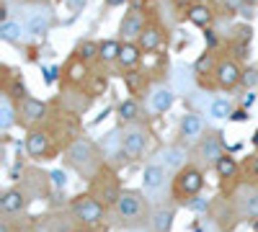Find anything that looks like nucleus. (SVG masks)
Listing matches in <instances>:
<instances>
[{
	"instance_id": "37",
	"label": "nucleus",
	"mask_w": 258,
	"mask_h": 232,
	"mask_svg": "<svg viewBox=\"0 0 258 232\" xmlns=\"http://www.w3.org/2000/svg\"><path fill=\"white\" fill-rule=\"evenodd\" d=\"M240 83H243V86H255V83H258V72L255 70H245Z\"/></svg>"
},
{
	"instance_id": "7",
	"label": "nucleus",
	"mask_w": 258,
	"mask_h": 232,
	"mask_svg": "<svg viewBox=\"0 0 258 232\" xmlns=\"http://www.w3.org/2000/svg\"><path fill=\"white\" fill-rule=\"evenodd\" d=\"M235 212H238L240 222L245 219H258V186H250V183H243L232 191L230 196Z\"/></svg>"
},
{
	"instance_id": "27",
	"label": "nucleus",
	"mask_w": 258,
	"mask_h": 232,
	"mask_svg": "<svg viewBox=\"0 0 258 232\" xmlns=\"http://www.w3.org/2000/svg\"><path fill=\"white\" fill-rule=\"evenodd\" d=\"M140 44H132V41H124L121 44V52H119V62L124 67H135L137 59H140Z\"/></svg>"
},
{
	"instance_id": "13",
	"label": "nucleus",
	"mask_w": 258,
	"mask_h": 232,
	"mask_svg": "<svg viewBox=\"0 0 258 232\" xmlns=\"http://www.w3.org/2000/svg\"><path fill=\"white\" fill-rule=\"evenodd\" d=\"M204 134H207V121L202 119V114H197V111L183 114L181 126H178V137H181L186 144H197Z\"/></svg>"
},
{
	"instance_id": "1",
	"label": "nucleus",
	"mask_w": 258,
	"mask_h": 232,
	"mask_svg": "<svg viewBox=\"0 0 258 232\" xmlns=\"http://www.w3.org/2000/svg\"><path fill=\"white\" fill-rule=\"evenodd\" d=\"M64 160H68L70 168H75V171L85 178L91 181L98 176V171L106 165L103 163V155L96 150V144L88 139V137H78L70 142V147L64 150Z\"/></svg>"
},
{
	"instance_id": "34",
	"label": "nucleus",
	"mask_w": 258,
	"mask_h": 232,
	"mask_svg": "<svg viewBox=\"0 0 258 232\" xmlns=\"http://www.w3.org/2000/svg\"><path fill=\"white\" fill-rule=\"evenodd\" d=\"M68 78H70L73 83H80V80L85 78V62H83V59H75V62H73L70 70H68Z\"/></svg>"
},
{
	"instance_id": "46",
	"label": "nucleus",
	"mask_w": 258,
	"mask_h": 232,
	"mask_svg": "<svg viewBox=\"0 0 258 232\" xmlns=\"http://www.w3.org/2000/svg\"><path fill=\"white\" fill-rule=\"evenodd\" d=\"M109 3H111V6H116V3H124V0H109Z\"/></svg>"
},
{
	"instance_id": "10",
	"label": "nucleus",
	"mask_w": 258,
	"mask_h": 232,
	"mask_svg": "<svg viewBox=\"0 0 258 232\" xmlns=\"http://www.w3.org/2000/svg\"><path fill=\"white\" fill-rule=\"evenodd\" d=\"M24 24L29 29V36L41 39L52 29V8L49 6H26L24 8Z\"/></svg>"
},
{
	"instance_id": "31",
	"label": "nucleus",
	"mask_w": 258,
	"mask_h": 232,
	"mask_svg": "<svg viewBox=\"0 0 258 232\" xmlns=\"http://www.w3.org/2000/svg\"><path fill=\"white\" fill-rule=\"evenodd\" d=\"M98 49H101V44H96V41H91V39H85L83 44L78 47V59L91 62L93 57H98Z\"/></svg>"
},
{
	"instance_id": "21",
	"label": "nucleus",
	"mask_w": 258,
	"mask_h": 232,
	"mask_svg": "<svg viewBox=\"0 0 258 232\" xmlns=\"http://www.w3.org/2000/svg\"><path fill=\"white\" fill-rule=\"evenodd\" d=\"M18 114L24 116V121H26V124L41 121V119L47 116V103H41V101H36V98L26 96L24 101H21V109H18Z\"/></svg>"
},
{
	"instance_id": "2",
	"label": "nucleus",
	"mask_w": 258,
	"mask_h": 232,
	"mask_svg": "<svg viewBox=\"0 0 258 232\" xmlns=\"http://www.w3.org/2000/svg\"><path fill=\"white\" fill-rule=\"evenodd\" d=\"M114 212V219L126 229V227H142L145 222H150V199L140 191H132V188H126L121 191L116 206L111 209Z\"/></svg>"
},
{
	"instance_id": "39",
	"label": "nucleus",
	"mask_w": 258,
	"mask_h": 232,
	"mask_svg": "<svg viewBox=\"0 0 258 232\" xmlns=\"http://www.w3.org/2000/svg\"><path fill=\"white\" fill-rule=\"evenodd\" d=\"M232 121H245L248 119V109H238V111H232V116H230Z\"/></svg>"
},
{
	"instance_id": "22",
	"label": "nucleus",
	"mask_w": 258,
	"mask_h": 232,
	"mask_svg": "<svg viewBox=\"0 0 258 232\" xmlns=\"http://www.w3.org/2000/svg\"><path fill=\"white\" fill-rule=\"evenodd\" d=\"M26 34H29V29L21 21H3L0 24V39L8 41V44H24Z\"/></svg>"
},
{
	"instance_id": "25",
	"label": "nucleus",
	"mask_w": 258,
	"mask_h": 232,
	"mask_svg": "<svg viewBox=\"0 0 258 232\" xmlns=\"http://www.w3.org/2000/svg\"><path fill=\"white\" fill-rule=\"evenodd\" d=\"M116 114H119V119H121L124 124H135V121L140 119V103H137L135 98H126V101L119 103Z\"/></svg>"
},
{
	"instance_id": "3",
	"label": "nucleus",
	"mask_w": 258,
	"mask_h": 232,
	"mask_svg": "<svg viewBox=\"0 0 258 232\" xmlns=\"http://www.w3.org/2000/svg\"><path fill=\"white\" fill-rule=\"evenodd\" d=\"M204 188V171L197 163H188L183 171H178L173 176V186H170V194H173L176 204H188L194 196H199V191Z\"/></svg>"
},
{
	"instance_id": "19",
	"label": "nucleus",
	"mask_w": 258,
	"mask_h": 232,
	"mask_svg": "<svg viewBox=\"0 0 258 232\" xmlns=\"http://www.w3.org/2000/svg\"><path fill=\"white\" fill-rule=\"evenodd\" d=\"M240 80H243V72H240V67L235 65L232 59H222L217 65V83H220V88H235Z\"/></svg>"
},
{
	"instance_id": "23",
	"label": "nucleus",
	"mask_w": 258,
	"mask_h": 232,
	"mask_svg": "<svg viewBox=\"0 0 258 232\" xmlns=\"http://www.w3.org/2000/svg\"><path fill=\"white\" fill-rule=\"evenodd\" d=\"M13 96L11 93H6L3 91V96H0V129H3V132H8L11 129V126L18 121V111H16V106H13V101H11Z\"/></svg>"
},
{
	"instance_id": "24",
	"label": "nucleus",
	"mask_w": 258,
	"mask_h": 232,
	"mask_svg": "<svg viewBox=\"0 0 258 232\" xmlns=\"http://www.w3.org/2000/svg\"><path fill=\"white\" fill-rule=\"evenodd\" d=\"M160 39H163V34H160L158 26H145V31L137 39V44H140L142 52H155L160 47Z\"/></svg>"
},
{
	"instance_id": "11",
	"label": "nucleus",
	"mask_w": 258,
	"mask_h": 232,
	"mask_svg": "<svg viewBox=\"0 0 258 232\" xmlns=\"http://www.w3.org/2000/svg\"><path fill=\"white\" fill-rule=\"evenodd\" d=\"M101 155H103V163L109 168H119L129 160L126 150H124V139H121V132L114 129L109 132L103 139H101Z\"/></svg>"
},
{
	"instance_id": "36",
	"label": "nucleus",
	"mask_w": 258,
	"mask_h": 232,
	"mask_svg": "<svg viewBox=\"0 0 258 232\" xmlns=\"http://www.w3.org/2000/svg\"><path fill=\"white\" fill-rule=\"evenodd\" d=\"M245 171H248L253 178H258V152L248 158V163H245Z\"/></svg>"
},
{
	"instance_id": "43",
	"label": "nucleus",
	"mask_w": 258,
	"mask_h": 232,
	"mask_svg": "<svg viewBox=\"0 0 258 232\" xmlns=\"http://www.w3.org/2000/svg\"><path fill=\"white\" fill-rule=\"evenodd\" d=\"M0 232H13V227H11V222H8V219L0 222Z\"/></svg>"
},
{
	"instance_id": "12",
	"label": "nucleus",
	"mask_w": 258,
	"mask_h": 232,
	"mask_svg": "<svg viewBox=\"0 0 258 232\" xmlns=\"http://www.w3.org/2000/svg\"><path fill=\"white\" fill-rule=\"evenodd\" d=\"M155 163H160L168 173H178V171H183V168L188 165V147L168 144V147H163V150L158 152Z\"/></svg>"
},
{
	"instance_id": "5",
	"label": "nucleus",
	"mask_w": 258,
	"mask_h": 232,
	"mask_svg": "<svg viewBox=\"0 0 258 232\" xmlns=\"http://www.w3.org/2000/svg\"><path fill=\"white\" fill-rule=\"evenodd\" d=\"M70 214H73V219H75L83 229H88V227L103 224V219H106V206H103L98 199H93L91 194H85V196L73 199Z\"/></svg>"
},
{
	"instance_id": "8",
	"label": "nucleus",
	"mask_w": 258,
	"mask_h": 232,
	"mask_svg": "<svg viewBox=\"0 0 258 232\" xmlns=\"http://www.w3.org/2000/svg\"><path fill=\"white\" fill-rule=\"evenodd\" d=\"M121 139H124V150H126L129 160H140L142 155H147L150 142H153L150 132L145 129V126H140V124H129L126 129L121 132Z\"/></svg>"
},
{
	"instance_id": "48",
	"label": "nucleus",
	"mask_w": 258,
	"mask_h": 232,
	"mask_svg": "<svg viewBox=\"0 0 258 232\" xmlns=\"http://www.w3.org/2000/svg\"><path fill=\"white\" fill-rule=\"evenodd\" d=\"M18 232H31V229H18Z\"/></svg>"
},
{
	"instance_id": "15",
	"label": "nucleus",
	"mask_w": 258,
	"mask_h": 232,
	"mask_svg": "<svg viewBox=\"0 0 258 232\" xmlns=\"http://www.w3.org/2000/svg\"><path fill=\"white\" fill-rule=\"evenodd\" d=\"M173 101H176V91L173 88L170 86H155L153 91H150V96H147V109L153 114H165L170 106H173Z\"/></svg>"
},
{
	"instance_id": "47",
	"label": "nucleus",
	"mask_w": 258,
	"mask_h": 232,
	"mask_svg": "<svg viewBox=\"0 0 258 232\" xmlns=\"http://www.w3.org/2000/svg\"><path fill=\"white\" fill-rule=\"evenodd\" d=\"M245 3H248V6H253V3H258V0H245Z\"/></svg>"
},
{
	"instance_id": "38",
	"label": "nucleus",
	"mask_w": 258,
	"mask_h": 232,
	"mask_svg": "<svg viewBox=\"0 0 258 232\" xmlns=\"http://www.w3.org/2000/svg\"><path fill=\"white\" fill-rule=\"evenodd\" d=\"M64 3H68V8H70V11H83L88 0H64Z\"/></svg>"
},
{
	"instance_id": "4",
	"label": "nucleus",
	"mask_w": 258,
	"mask_h": 232,
	"mask_svg": "<svg viewBox=\"0 0 258 232\" xmlns=\"http://www.w3.org/2000/svg\"><path fill=\"white\" fill-rule=\"evenodd\" d=\"M88 183H91V191H88V194H91L93 199H98L106 209H114V206H116V201H119V196H121V188H119V181H116V176H114V168L103 165L101 171H98V176L91 178Z\"/></svg>"
},
{
	"instance_id": "33",
	"label": "nucleus",
	"mask_w": 258,
	"mask_h": 232,
	"mask_svg": "<svg viewBox=\"0 0 258 232\" xmlns=\"http://www.w3.org/2000/svg\"><path fill=\"white\" fill-rule=\"evenodd\" d=\"M191 212H197V214H207L209 209H212V204H209V199H202V196H194L188 204H186Z\"/></svg>"
},
{
	"instance_id": "45",
	"label": "nucleus",
	"mask_w": 258,
	"mask_h": 232,
	"mask_svg": "<svg viewBox=\"0 0 258 232\" xmlns=\"http://www.w3.org/2000/svg\"><path fill=\"white\" fill-rule=\"evenodd\" d=\"M253 147L258 150V129H255V134H253Z\"/></svg>"
},
{
	"instance_id": "29",
	"label": "nucleus",
	"mask_w": 258,
	"mask_h": 232,
	"mask_svg": "<svg viewBox=\"0 0 258 232\" xmlns=\"http://www.w3.org/2000/svg\"><path fill=\"white\" fill-rule=\"evenodd\" d=\"M214 171L220 173V178H235V173H238V160H235L232 155H222L220 158V163L214 165Z\"/></svg>"
},
{
	"instance_id": "26",
	"label": "nucleus",
	"mask_w": 258,
	"mask_h": 232,
	"mask_svg": "<svg viewBox=\"0 0 258 232\" xmlns=\"http://www.w3.org/2000/svg\"><path fill=\"white\" fill-rule=\"evenodd\" d=\"M209 116L217 119V121L230 119V116H232V101H230V98H214L212 106H209Z\"/></svg>"
},
{
	"instance_id": "30",
	"label": "nucleus",
	"mask_w": 258,
	"mask_h": 232,
	"mask_svg": "<svg viewBox=\"0 0 258 232\" xmlns=\"http://www.w3.org/2000/svg\"><path fill=\"white\" fill-rule=\"evenodd\" d=\"M119 52H121L119 41H116V39H106V41H101L98 57H101L103 62H114V59H119Z\"/></svg>"
},
{
	"instance_id": "32",
	"label": "nucleus",
	"mask_w": 258,
	"mask_h": 232,
	"mask_svg": "<svg viewBox=\"0 0 258 232\" xmlns=\"http://www.w3.org/2000/svg\"><path fill=\"white\" fill-rule=\"evenodd\" d=\"M197 232H222V227L217 224V219H214L212 214H204L197 222Z\"/></svg>"
},
{
	"instance_id": "20",
	"label": "nucleus",
	"mask_w": 258,
	"mask_h": 232,
	"mask_svg": "<svg viewBox=\"0 0 258 232\" xmlns=\"http://www.w3.org/2000/svg\"><path fill=\"white\" fill-rule=\"evenodd\" d=\"M142 31H145V18H142V13H140V11L124 13L121 26H119V34H121L124 39H140Z\"/></svg>"
},
{
	"instance_id": "28",
	"label": "nucleus",
	"mask_w": 258,
	"mask_h": 232,
	"mask_svg": "<svg viewBox=\"0 0 258 232\" xmlns=\"http://www.w3.org/2000/svg\"><path fill=\"white\" fill-rule=\"evenodd\" d=\"M186 16H188V21H191V24H197V26H204V29H207V26L212 24V11H209L207 6H191Z\"/></svg>"
},
{
	"instance_id": "14",
	"label": "nucleus",
	"mask_w": 258,
	"mask_h": 232,
	"mask_svg": "<svg viewBox=\"0 0 258 232\" xmlns=\"http://www.w3.org/2000/svg\"><path fill=\"white\" fill-rule=\"evenodd\" d=\"M26 150L34 160H49L54 155V147H52V137L41 129H34L29 132L26 137Z\"/></svg>"
},
{
	"instance_id": "16",
	"label": "nucleus",
	"mask_w": 258,
	"mask_h": 232,
	"mask_svg": "<svg viewBox=\"0 0 258 232\" xmlns=\"http://www.w3.org/2000/svg\"><path fill=\"white\" fill-rule=\"evenodd\" d=\"M29 204V194H26V188H6L3 196H0V209H3V214H18V212H24Z\"/></svg>"
},
{
	"instance_id": "42",
	"label": "nucleus",
	"mask_w": 258,
	"mask_h": 232,
	"mask_svg": "<svg viewBox=\"0 0 258 232\" xmlns=\"http://www.w3.org/2000/svg\"><path fill=\"white\" fill-rule=\"evenodd\" d=\"M207 44H209V47L217 44V36H214V31H207Z\"/></svg>"
},
{
	"instance_id": "17",
	"label": "nucleus",
	"mask_w": 258,
	"mask_h": 232,
	"mask_svg": "<svg viewBox=\"0 0 258 232\" xmlns=\"http://www.w3.org/2000/svg\"><path fill=\"white\" fill-rule=\"evenodd\" d=\"M170 88L176 91V96H191L194 93V70L186 65H176L173 75H170Z\"/></svg>"
},
{
	"instance_id": "18",
	"label": "nucleus",
	"mask_w": 258,
	"mask_h": 232,
	"mask_svg": "<svg viewBox=\"0 0 258 232\" xmlns=\"http://www.w3.org/2000/svg\"><path fill=\"white\" fill-rule=\"evenodd\" d=\"M173 219H176V209L158 204V206H153V214H150V229L153 232H170Z\"/></svg>"
},
{
	"instance_id": "9",
	"label": "nucleus",
	"mask_w": 258,
	"mask_h": 232,
	"mask_svg": "<svg viewBox=\"0 0 258 232\" xmlns=\"http://www.w3.org/2000/svg\"><path fill=\"white\" fill-rule=\"evenodd\" d=\"M220 137H222V134H209V132H207V137H202V139L197 142V150H194V155H197V165L202 168V171H209V168H214V165L220 163V158L225 155Z\"/></svg>"
},
{
	"instance_id": "6",
	"label": "nucleus",
	"mask_w": 258,
	"mask_h": 232,
	"mask_svg": "<svg viewBox=\"0 0 258 232\" xmlns=\"http://www.w3.org/2000/svg\"><path fill=\"white\" fill-rule=\"evenodd\" d=\"M165 188H168V171L160 163H147L142 171V194L150 199V204L158 206L165 199Z\"/></svg>"
},
{
	"instance_id": "41",
	"label": "nucleus",
	"mask_w": 258,
	"mask_h": 232,
	"mask_svg": "<svg viewBox=\"0 0 258 232\" xmlns=\"http://www.w3.org/2000/svg\"><path fill=\"white\" fill-rule=\"evenodd\" d=\"M121 232H153V229H150V227H126V229H121Z\"/></svg>"
},
{
	"instance_id": "49",
	"label": "nucleus",
	"mask_w": 258,
	"mask_h": 232,
	"mask_svg": "<svg viewBox=\"0 0 258 232\" xmlns=\"http://www.w3.org/2000/svg\"><path fill=\"white\" fill-rule=\"evenodd\" d=\"M3 3H6V0H3Z\"/></svg>"
},
{
	"instance_id": "44",
	"label": "nucleus",
	"mask_w": 258,
	"mask_h": 232,
	"mask_svg": "<svg viewBox=\"0 0 258 232\" xmlns=\"http://www.w3.org/2000/svg\"><path fill=\"white\" fill-rule=\"evenodd\" d=\"M54 78H57V70H54V67L47 70V83H54Z\"/></svg>"
},
{
	"instance_id": "40",
	"label": "nucleus",
	"mask_w": 258,
	"mask_h": 232,
	"mask_svg": "<svg viewBox=\"0 0 258 232\" xmlns=\"http://www.w3.org/2000/svg\"><path fill=\"white\" fill-rule=\"evenodd\" d=\"M253 101H255V96H253V93H248V96L243 98V109H250V106H253Z\"/></svg>"
},
{
	"instance_id": "35",
	"label": "nucleus",
	"mask_w": 258,
	"mask_h": 232,
	"mask_svg": "<svg viewBox=\"0 0 258 232\" xmlns=\"http://www.w3.org/2000/svg\"><path fill=\"white\" fill-rule=\"evenodd\" d=\"M49 183H52V188H57V191H64V186H68V176H64V171H52L49 173Z\"/></svg>"
}]
</instances>
